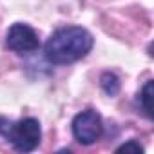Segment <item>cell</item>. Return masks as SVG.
<instances>
[{"mask_svg":"<svg viewBox=\"0 0 154 154\" xmlns=\"http://www.w3.org/2000/svg\"><path fill=\"white\" fill-rule=\"evenodd\" d=\"M94 45L93 35L80 26L56 29L44 45V54L49 63L65 65L85 58Z\"/></svg>","mask_w":154,"mask_h":154,"instance_id":"cell-1","label":"cell"},{"mask_svg":"<svg viewBox=\"0 0 154 154\" xmlns=\"http://www.w3.org/2000/svg\"><path fill=\"white\" fill-rule=\"evenodd\" d=\"M0 134H2L18 152H31L40 145L42 129L38 120L22 118L18 122H11L0 116Z\"/></svg>","mask_w":154,"mask_h":154,"instance_id":"cell-2","label":"cell"},{"mask_svg":"<svg viewBox=\"0 0 154 154\" xmlns=\"http://www.w3.org/2000/svg\"><path fill=\"white\" fill-rule=\"evenodd\" d=\"M116 152H143V147L136 141V140H131V141H127V143H123V145H120L118 149H116Z\"/></svg>","mask_w":154,"mask_h":154,"instance_id":"cell-7","label":"cell"},{"mask_svg":"<svg viewBox=\"0 0 154 154\" xmlns=\"http://www.w3.org/2000/svg\"><path fill=\"white\" fill-rule=\"evenodd\" d=\"M150 100H152V80H149V82L143 85V89L140 91V94H138V102H140V105H141V109H143V112H145L147 118H152V105H150Z\"/></svg>","mask_w":154,"mask_h":154,"instance_id":"cell-6","label":"cell"},{"mask_svg":"<svg viewBox=\"0 0 154 154\" xmlns=\"http://www.w3.org/2000/svg\"><path fill=\"white\" fill-rule=\"evenodd\" d=\"M71 129H72L74 140L78 141V143H82V145H93L103 134V122H102V116L96 111L87 109V111L78 112L72 118Z\"/></svg>","mask_w":154,"mask_h":154,"instance_id":"cell-3","label":"cell"},{"mask_svg":"<svg viewBox=\"0 0 154 154\" xmlns=\"http://www.w3.org/2000/svg\"><path fill=\"white\" fill-rule=\"evenodd\" d=\"M6 45L18 54H27L40 47V40H38L36 31L31 26L18 22L9 27V31L6 35Z\"/></svg>","mask_w":154,"mask_h":154,"instance_id":"cell-4","label":"cell"},{"mask_svg":"<svg viewBox=\"0 0 154 154\" xmlns=\"http://www.w3.org/2000/svg\"><path fill=\"white\" fill-rule=\"evenodd\" d=\"M100 85L105 91V94H109V96H116L120 93V78H118L114 72H111V71H107V72L102 74Z\"/></svg>","mask_w":154,"mask_h":154,"instance_id":"cell-5","label":"cell"}]
</instances>
